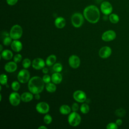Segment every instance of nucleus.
<instances>
[{
  "label": "nucleus",
  "instance_id": "nucleus-1",
  "mask_svg": "<svg viewBox=\"0 0 129 129\" xmlns=\"http://www.w3.org/2000/svg\"><path fill=\"white\" fill-rule=\"evenodd\" d=\"M85 19L92 24L97 23L100 17V12L99 9L95 5L87 6L83 11Z\"/></svg>",
  "mask_w": 129,
  "mask_h": 129
},
{
  "label": "nucleus",
  "instance_id": "nucleus-2",
  "mask_svg": "<svg viewBox=\"0 0 129 129\" xmlns=\"http://www.w3.org/2000/svg\"><path fill=\"white\" fill-rule=\"evenodd\" d=\"M44 82L42 78L39 76H34L31 78L28 84L29 91L33 94L40 93L44 89Z\"/></svg>",
  "mask_w": 129,
  "mask_h": 129
},
{
  "label": "nucleus",
  "instance_id": "nucleus-3",
  "mask_svg": "<svg viewBox=\"0 0 129 129\" xmlns=\"http://www.w3.org/2000/svg\"><path fill=\"white\" fill-rule=\"evenodd\" d=\"M71 23L76 28H79L82 26L84 22V15L79 12L74 13L71 17Z\"/></svg>",
  "mask_w": 129,
  "mask_h": 129
},
{
  "label": "nucleus",
  "instance_id": "nucleus-4",
  "mask_svg": "<svg viewBox=\"0 0 129 129\" xmlns=\"http://www.w3.org/2000/svg\"><path fill=\"white\" fill-rule=\"evenodd\" d=\"M9 34L12 39L18 40L21 37L23 34L22 28L19 25H14L11 28Z\"/></svg>",
  "mask_w": 129,
  "mask_h": 129
},
{
  "label": "nucleus",
  "instance_id": "nucleus-5",
  "mask_svg": "<svg viewBox=\"0 0 129 129\" xmlns=\"http://www.w3.org/2000/svg\"><path fill=\"white\" fill-rule=\"evenodd\" d=\"M68 120L69 124L72 126H77L81 123V117L76 111H73L69 115Z\"/></svg>",
  "mask_w": 129,
  "mask_h": 129
},
{
  "label": "nucleus",
  "instance_id": "nucleus-6",
  "mask_svg": "<svg viewBox=\"0 0 129 129\" xmlns=\"http://www.w3.org/2000/svg\"><path fill=\"white\" fill-rule=\"evenodd\" d=\"M30 78V74L28 70L26 69H24L20 70L17 75L18 81L21 83H26L29 82Z\"/></svg>",
  "mask_w": 129,
  "mask_h": 129
},
{
  "label": "nucleus",
  "instance_id": "nucleus-7",
  "mask_svg": "<svg viewBox=\"0 0 129 129\" xmlns=\"http://www.w3.org/2000/svg\"><path fill=\"white\" fill-rule=\"evenodd\" d=\"M100 10L104 15H109L112 12L113 7L110 2L103 1L100 5Z\"/></svg>",
  "mask_w": 129,
  "mask_h": 129
},
{
  "label": "nucleus",
  "instance_id": "nucleus-8",
  "mask_svg": "<svg viewBox=\"0 0 129 129\" xmlns=\"http://www.w3.org/2000/svg\"><path fill=\"white\" fill-rule=\"evenodd\" d=\"M9 99L11 104L14 106L19 105L21 101V96L16 91L12 92L10 94Z\"/></svg>",
  "mask_w": 129,
  "mask_h": 129
},
{
  "label": "nucleus",
  "instance_id": "nucleus-9",
  "mask_svg": "<svg viewBox=\"0 0 129 129\" xmlns=\"http://www.w3.org/2000/svg\"><path fill=\"white\" fill-rule=\"evenodd\" d=\"M116 37L115 32L112 30H109L105 31L102 35V39L105 42H109L113 40Z\"/></svg>",
  "mask_w": 129,
  "mask_h": 129
},
{
  "label": "nucleus",
  "instance_id": "nucleus-10",
  "mask_svg": "<svg viewBox=\"0 0 129 129\" xmlns=\"http://www.w3.org/2000/svg\"><path fill=\"white\" fill-rule=\"evenodd\" d=\"M74 99L78 102L83 103L87 99V96L86 93L82 90L75 91L73 95Z\"/></svg>",
  "mask_w": 129,
  "mask_h": 129
},
{
  "label": "nucleus",
  "instance_id": "nucleus-11",
  "mask_svg": "<svg viewBox=\"0 0 129 129\" xmlns=\"http://www.w3.org/2000/svg\"><path fill=\"white\" fill-rule=\"evenodd\" d=\"M36 111L41 114H46L49 111V104L45 102H40L36 105Z\"/></svg>",
  "mask_w": 129,
  "mask_h": 129
},
{
  "label": "nucleus",
  "instance_id": "nucleus-12",
  "mask_svg": "<svg viewBox=\"0 0 129 129\" xmlns=\"http://www.w3.org/2000/svg\"><path fill=\"white\" fill-rule=\"evenodd\" d=\"M69 64L73 69H77L79 67L81 60L79 57L76 55H72L70 56L68 60Z\"/></svg>",
  "mask_w": 129,
  "mask_h": 129
},
{
  "label": "nucleus",
  "instance_id": "nucleus-13",
  "mask_svg": "<svg viewBox=\"0 0 129 129\" xmlns=\"http://www.w3.org/2000/svg\"><path fill=\"white\" fill-rule=\"evenodd\" d=\"M46 64L44 60L40 57H37L34 58L32 62V67L37 70L42 69Z\"/></svg>",
  "mask_w": 129,
  "mask_h": 129
},
{
  "label": "nucleus",
  "instance_id": "nucleus-14",
  "mask_svg": "<svg viewBox=\"0 0 129 129\" xmlns=\"http://www.w3.org/2000/svg\"><path fill=\"white\" fill-rule=\"evenodd\" d=\"M112 53L111 48L107 46L101 47L99 51V55L102 58H107L109 57Z\"/></svg>",
  "mask_w": 129,
  "mask_h": 129
},
{
  "label": "nucleus",
  "instance_id": "nucleus-15",
  "mask_svg": "<svg viewBox=\"0 0 129 129\" xmlns=\"http://www.w3.org/2000/svg\"><path fill=\"white\" fill-rule=\"evenodd\" d=\"M17 68L18 66L17 63L14 61L7 62L4 67L5 71L8 73H13L15 72L17 69Z\"/></svg>",
  "mask_w": 129,
  "mask_h": 129
},
{
  "label": "nucleus",
  "instance_id": "nucleus-16",
  "mask_svg": "<svg viewBox=\"0 0 129 129\" xmlns=\"http://www.w3.org/2000/svg\"><path fill=\"white\" fill-rule=\"evenodd\" d=\"M11 47L12 49L16 52H20L23 48V45L21 41L18 40H14L11 44Z\"/></svg>",
  "mask_w": 129,
  "mask_h": 129
},
{
  "label": "nucleus",
  "instance_id": "nucleus-17",
  "mask_svg": "<svg viewBox=\"0 0 129 129\" xmlns=\"http://www.w3.org/2000/svg\"><path fill=\"white\" fill-rule=\"evenodd\" d=\"M66 24V21L62 17H58L54 20V25L58 29L63 28Z\"/></svg>",
  "mask_w": 129,
  "mask_h": 129
},
{
  "label": "nucleus",
  "instance_id": "nucleus-18",
  "mask_svg": "<svg viewBox=\"0 0 129 129\" xmlns=\"http://www.w3.org/2000/svg\"><path fill=\"white\" fill-rule=\"evenodd\" d=\"M21 101L24 102H29L33 98V94L29 92H25L23 93L21 95Z\"/></svg>",
  "mask_w": 129,
  "mask_h": 129
},
{
  "label": "nucleus",
  "instance_id": "nucleus-19",
  "mask_svg": "<svg viewBox=\"0 0 129 129\" xmlns=\"http://www.w3.org/2000/svg\"><path fill=\"white\" fill-rule=\"evenodd\" d=\"M51 81L55 84H58L60 83L62 80V76L61 74L58 72H55L51 76Z\"/></svg>",
  "mask_w": 129,
  "mask_h": 129
},
{
  "label": "nucleus",
  "instance_id": "nucleus-20",
  "mask_svg": "<svg viewBox=\"0 0 129 129\" xmlns=\"http://www.w3.org/2000/svg\"><path fill=\"white\" fill-rule=\"evenodd\" d=\"M13 57V53L10 50L5 49L1 52V57L5 60H10Z\"/></svg>",
  "mask_w": 129,
  "mask_h": 129
},
{
  "label": "nucleus",
  "instance_id": "nucleus-21",
  "mask_svg": "<svg viewBox=\"0 0 129 129\" xmlns=\"http://www.w3.org/2000/svg\"><path fill=\"white\" fill-rule=\"evenodd\" d=\"M72 108L67 104H63L59 107V112L63 115L69 114L71 112Z\"/></svg>",
  "mask_w": 129,
  "mask_h": 129
},
{
  "label": "nucleus",
  "instance_id": "nucleus-22",
  "mask_svg": "<svg viewBox=\"0 0 129 129\" xmlns=\"http://www.w3.org/2000/svg\"><path fill=\"white\" fill-rule=\"evenodd\" d=\"M56 56L54 54H51L49 55L46 59L45 63L47 66L50 67L53 66L56 62Z\"/></svg>",
  "mask_w": 129,
  "mask_h": 129
},
{
  "label": "nucleus",
  "instance_id": "nucleus-23",
  "mask_svg": "<svg viewBox=\"0 0 129 129\" xmlns=\"http://www.w3.org/2000/svg\"><path fill=\"white\" fill-rule=\"evenodd\" d=\"M54 83L49 82L47 83L45 85V89L46 91L49 93H53L56 90V86Z\"/></svg>",
  "mask_w": 129,
  "mask_h": 129
},
{
  "label": "nucleus",
  "instance_id": "nucleus-24",
  "mask_svg": "<svg viewBox=\"0 0 129 129\" xmlns=\"http://www.w3.org/2000/svg\"><path fill=\"white\" fill-rule=\"evenodd\" d=\"M109 20L112 24H116L119 21V16L115 13H111L109 15L108 17Z\"/></svg>",
  "mask_w": 129,
  "mask_h": 129
},
{
  "label": "nucleus",
  "instance_id": "nucleus-25",
  "mask_svg": "<svg viewBox=\"0 0 129 129\" xmlns=\"http://www.w3.org/2000/svg\"><path fill=\"white\" fill-rule=\"evenodd\" d=\"M90 110V107L88 104L83 103L80 106V111L83 114H87Z\"/></svg>",
  "mask_w": 129,
  "mask_h": 129
},
{
  "label": "nucleus",
  "instance_id": "nucleus-26",
  "mask_svg": "<svg viewBox=\"0 0 129 129\" xmlns=\"http://www.w3.org/2000/svg\"><path fill=\"white\" fill-rule=\"evenodd\" d=\"M12 38L10 35L7 36L3 38V44L5 46H9L11 44L12 42Z\"/></svg>",
  "mask_w": 129,
  "mask_h": 129
},
{
  "label": "nucleus",
  "instance_id": "nucleus-27",
  "mask_svg": "<svg viewBox=\"0 0 129 129\" xmlns=\"http://www.w3.org/2000/svg\"><path fill=\"white\" fill-rule=\"evenodd\" d=\"M115 114L116 116L119 117H123L125 114H126V111L125 110L122 108L117 109L115 111Z\"/></svg>",
  "mask_w": 129,
  "mask_h": 129
},
{
  "label": "nucleus",
  "instance_id": "nucleus-28",
  "mask_svg": "<svg viewBox=\"0 0 129 129\" xmlns=\"http://www.w3.org/2000/svg\"><path fill=\"white\" fill-rule=\"evenodd\" d=\"M31 65H32V62L29 58H26L23 59L22 61V66L24 69H28Z\"/></svg>",
  "mask_w": 129,
  "mask_h": 129
},
{
  "label": "nucleus",
  "instance_id": "nucleus-29",
  "mask_svg": "<svg viewBox=\"0 0 129 129\" xmlns=\"http://www.w3.org/2000/svg\"><path fill=\"white\" fill-rule=\"evenodd\" d=\"M52 69L55 72L60 73V72H61V71L62 70V66L61 65V63L56 62V63H55L53 65Z\"/></svg>",
  "mask_w": 129,
  "mask_h": 129
},
{
  "label": "nucleus",
  "instance_id": "nucleus-30",
  "mask_svg": "<svg viewBox=\"0 0 129 129\" xmlns=\"http://www.w3.org/2000/svg\"><path fill=\"white\" fill-rule=\"evenodd\" d=\"M19 81H14L11 84V88L14 91H18L20 88V84Z\"/></svg>",
  "mask_w": 129,
  "mask_h": 129
},
{
  "label": "nucleus",
  "instance_id": "nucleus-31",
  "mask_svg": "<svg viewBox=\"0 0 129 129\" xmlns=\"http://www.w3.org/2000/svg\"><path fill=\"white\" fill-rule=\"evenodd\" d=\"M8 83V77L5 74H1L0 76V83L3 85H7Z\"/></svg>",
  "mask_w": 129,
  "mask_h": 129
},
{
  "label": "nucleus",
  "instance_id": "nucleus-32",
  "mask_svg": "<svg viewBox=\"0 0 129 129\" xmlns=\"http://www.w3.org/2000/svg\"><path fill=\"white\" fill-rule=\"evenodd\" d=\"M52 121V118L50 115L49 114H46L43 117V121L45 124H49Z\"/></svg>",
  "mask_w": 129,
  "mask_h": 129
},
{
  "label": "nucleus",
  "instance_id": "nucleus-33",
  "mask_svg": "<svg viewBox=\"0 0 129 129\" xmlns=\"http://www.w3.org/2000/svg\"><path fill=\"white\" fill-rule=\"evenodd\" d=\"M14 61L16 62V63H19L20 62L22 59V56L21 54L20 53H17L15 54L13 57Z\"/></svg>",
  "mask_w": 129,
  "mask_h": 129
},
{
  "label": "nucleus",
  "instance_id": "nucleus-34",
  "mask_svg": "<svg viewBox=\"0 0 129 129\" xmlns=\"http://www.w3.org/2000/svg\"><path fill=\"white\" fill-rule=\"evenodd\" d=\"M42 80L44 82V83L47 84L50 82V81H51V77L47 74H44V75L42 77Z\"/></svg>",
  "mask_w": 129,
  "mask_h": 129
},
{
  "label": "nucleus",
  "instance_id": "nucleus-35",
  "mask_svg": "<svg viewBox=\"0 0 129 129\" xmlns=\"http://www.w3.org/2000/svg\"><path fill=\"white\" fill-rule=\"evenodd\" d=\"M117 128L118 125L115 122H110L106 125L107 129H117Z\"/></svg>",
  "mask_w": 129,
  "mask_h": 129
},
{
  "label": "nucleus",
  "instance_id": "nucleus-36",
  "mask_svg": "<svg viewBox=\"0 0 129 129\" xmlns=\"http://www.w3.org/2000/svg\"><path fill=\"white\" fill-rule=\"evenodd\" d=\"M71 108H72V110H73V111H78L79 110V104L76 102H74V103H73Z\"/></svg>",
  "mask_w": 129,
  "mask_h": 129
},
{
  "label": "nucleus",
  "instance_id": "nucleus-37",
  "mask_svg": "<svg viewBox=\"0 0 129 129\" xmlns=\"http://www.w3.org/2000/svg\"><path fill=\"white\" fill-rule=\"evenodd\" d=\"M18 1V0H6L7 4L9 6L15 5L17 3Z\"/></svg>",
  "mask_w": 129,
  "mask_h": 129
},
{
  "label": "nucleus",
  "instance_id": "nucleus-38",
  "mask_svg": "<svg viewBox=\"0 0 129 129\" xmlns=\"http://www.w3.org/2000/svg\"><path fill=\"white\" fill-rule=\"evenodd\" d=\"M115 123L117 124L118 126H120L122 124V120L121 119H117L116 121H115Z\"/></svg>",
  "mask_w": 129,
  "mask_h": 129
},
{
  "label": "nucleus",
  "instance_id": "nucleus-39",
  "mask_svg": "<svg viewBox=\"0 0 129 129\" xmlns=\"http://www.w3.org/2000/svg\"><path fill=\"white\" fill-rule=\"evenodd\" d=\"M42 72L43 74H47L48 72V70L47 68H45L44 67L43 69H42Z\"/></svg>",
  "mask_w": 129,
  "mask_h": 129
},
{
  "label": "nucleus",
  "instance_id": "nucleus-40",
  "mask_svg": "<svg viewBox=\"0 0 129 129\" xmlns=\"http://www.w3.org/2000/svg\"><path fill=\"white\" fill-rule=\"evenodd\" d=\"M40 93H38V94H35V99L36 100H39L40 99Z\"/></svg>",
  "mask_w": 129,
  "mask_h": 129
},
{
  "label": "nucleus",
  "instance_id": "nucleus-41",
  "mask_svg": "<svg viewBox=\"0 0 129 129\" xmlns=\"http://www.w3.org/2000/svg\"><path fill=\"white\" fill-rule=\"evenodd\" d=\"M38 128V129H42V128H43V129H47V127L44 126V125H41Z\"/></svg>",
  "mask_w": 129,
  "mask_h": 129
},
{
  "label": "nucleus",
  "instance_id": "nucleus-42",
  "mask_svg": "<svg viewBox=\"0 0 129 129\" xmlns=\"http://www.w3.org/2000/svg\"><path fill=\"white\" fill-rule=\"evenodd\" d=\"M0 47H1V48H0V51L1 52H2L3 51V45L2 44H1L0 45Z\"/></svg>",
  "mask_w": 129,
  "mask_h": 129
},
{
  "label": "nucleus",
  "instance_id": "nucleus-43",
  "mask_svg": "<svg viewBox=\"0 0 129 129\" xmlns=\"http://www.w3.org/2000/svg\"><path fill=\"white\" fill-rule=\"evenodd\" d=\"M2 94L1 93V94H0V100H1L0 101H2Z\"/></svg>",
  "mask_w": 129,
  "mask_h": 129
}]
</instances>
